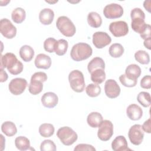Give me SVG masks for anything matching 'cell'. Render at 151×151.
Returning <instances> with one entry per match:
<instances>
[{"mask_svg":"<svg viewBox=\"0 0 151 151\" xmlns=\"http://www.w3.org/2000/svg\"><path fill=\"white\" fill-rule=\"evenodd\" d=\"M43 88V84L42 82L37 80H30L28 87L29 92L33 94L37 95L40 93Z\"/></svg>","mask_w":151,"mask_h":151,"instance_id":"obj_32","label":"cell"},{"mask_svg":"<svg viewBox=\"0 0 151 151\" xmlns=\"http://www.w3.org/2000/svg\"><path fill=\"white\" fill-rule=\"evenodd\" d=\"M103 14L106 18L109 19L118 18L123 15V8L119 4L111 3L104 8Z\"/></svg>","mask_w":151,"mask_h":151,"instance_id":"obj_9","label":"cell"},{"mask_svg":"<svg viewBox=\"0 0 151 151\" xmlns=\"http://www.w3.org/2000/svg\"><path fill=\"white\" fill-rule=\"evenodd\" d=\"M126 114L130 120L134 121L138 120L142 117L143 110L139 106L136 104H132L127 107L126 109Z\"/></svg>","mask_w":151,"mask_h":151,"instance_id":"obj_16","label":"cell"},{"mask_svg":"<svg viewBox=\"0 0 151 151\" xmlns=\"http://www.w3.org/2000/svg\"><path fill=\"white\" fill-rule=\"evenodd\" d=\"M93 53L90 45L85 42H79L73 45L70 52L71 58L76 61H81L88 58Z\"/></svg>","mask_w":151,"mask_h":151,"instance_id":"obj_2","label":"cell"},{"mask_svg":"<svg viewBox=\"0 0 151 151\" xmlns=\"http://www.w3.org/2000/svg\"><path fill=\"white\" fill-rule=\"evenodd\" d=\"M86 94L91 97H96L101 93V87L97 84H90L86 88Z\"/></svg>","mask_w":151,"mask_h":151,"instance_id":"obj_34","label":"cell"},{"mask_svg":"<svg viewBox=\"0 0 151 151\" xmlns=\"http://www.w3.org/2000/svg\"><path fill=\"white\" fill-rule=\"evenodd\" d=\"M68 42L64 39H60L57 41L55 44L54 52L58 55H63L66 53L68 49Z\"/></svg>","mask_w":151,"mask_h":151,"instance_id":"obj_30","label":"cell"},{"mask_svg":"<svg viewBox=\"0 0 151 151\" xmlns=\"http://www.w3.org/2000/svg\"><path fill=\"white\" fill-rule=\"evenodd\" d=\"M150 40H151V37L145 40L143 42L144 46L146 48H147L148 50H150Z\"/></svg>","mask_w":151,"mask_h":151,"instance_id":"obj_46","label":"cell"},{"mask_svg":"<svg viewBox=\"0 0 151 151\" xmlns=\"http://www.w3.org/2000/svg\"><path fill=\"white\" fill-rule=\"evenodd\" d=\"M91 74V80L95 84H101L106 79L104 70L98 68L94 70Z\"/></svg>","mask_w":151,"mask_h":151,"instance_id":"obj_28","label":"cell"},{"mask_svg":"<svg viewBox=\"0 0 151 151\" xmlns=\"http://www.w3.org/2000/svg\"><path fill=\"white\" fill-rule=\"evenodd\" d=\"M103 120V116L99 112H91L87 117V124L93 128L98 127Z\"/></svg>","mask_w":151,"mask_h":151,"instance_id":"obj_20","label":"cell"},{"mask_svg":"<svg viewBox=\"0 0 151 151\" xmlns=\"http://www.w3.org/2000/svg\"><path fill=\"white\" fill-rule=\"evenodd\" d=\"M41 151H55L56 146L51 140H45L40 145Z\"/></svg>","mask_w":151,"mask_h":151,"instance_id":"obj_38","label":"cell"},{"mask_svg":"<svg viewBox=\"0 0 151 151\" xmlns=\"http://www.w3.org/2000/svg\"><path fill=\"white\" fill-rule=\"evenodd\" d=\"M150 33H151V27L149 24H148L147 27L146 29L145 30V31L142 34H141L140 35L142 38H143V40H146L148 38L151 37H150Z\"/></svg>","mask_w":151,"mask_h":151,"instance_id":"obj_43","label":"cell"},{"mask_svg":"<svg viewBox=\"0 0 151 151\" xmlns=\"http://www.w3.org/2000/svg\"><path fill=\"white\" fill-rule=\"evenodd\" d=\"M74 151H95L96 149L91 145L88 144H84V143H81L77 145L75 148H74Z\"/></svg>","mask_w":151,"mask_h":151,"instance_id":"obj_40","label":"cell"},{"mask_svg":"<svg viewBox=\"0 0 151 151\" xmlns=\"http://www.w3.org/2000/svg\"><path fill=\"white\" fill-rule=\"evenodd\" d=\"M54 127L50 123H43L39 127V133L44 137H49L54 133Z\"/></svg>","mask_w":151,"mask_h":151,"instance_id":"obj_29","label":"cell"},{"mask_svg":"<svg viewBox=\"0 0 151 151\" xmlns=\"http://www.w3.org/2000/svg\"><path fill=\"white\" fill-rule=\"evenodd\" d=\"M97 136L102 141L109 140L113 134V124L108 120H103L99 126Z\"/></svg>","mask_w":151,"mask_h":151,"instance_id":"obj_6","label":"cell"},{"mask_svg":"<svg viewBox=\"0 0 151 151\" xmlns=\"http://www.w3.org/2000/svg\"><path fill=\"white\" fill-rule=\"evenodd\" d=\"M56 27L63 35L67 37H73L76 31L74 24L66 16H61L58 18L56 21Z\"/></svg>","mask_w":151,"mask_h":151,"instance_id":"obj_3","label":"cell"},{"mask_svg":"<svg viewBox=\"0 0 151 151\" xmlns=\"http://www.w3.org/2000/svg\"><path fill=\"white\" fill-rule=\"evenodd\" d=\"M111 148L114 151L130 150V149L128 148L127 140L123 136H118L113 140Z\"/></svg>","mask_w":151,"mask_h":151,"instance_id":"obj_18","label":"cell"},{"mask_svg":"<svg viewBox=\"0 0 151 151\" xmlns=\"http://www.w3.org/2000/svg\"><path fill=\"white\" fill-rule=\"evenodd\" d=\"M27 86V81L25 78H15L11 80L8 85L9 91L14 95L21 94Z\"/></svg>","mask_w":151,"mask_h":151,"instance_id":"obj_11","label":"cell"},{"mask_svg":"<svg viewBox=\"0 0 151 151\" xmlns=\"http://www.w3.org/2000/svg\"><path fill=\"white\" fill-rule=\"evenodd\" d=\"M26 18L25 11L20 7H18L14 9L11 14V18L12 21L17 24L22 23Z\"/></svg>","mask_w":151,"mask_h":151,"instance_id":"obj_26","label":"cell"},{"mask_svg":"<svg viewBox=\"0 0 151 151\" xmlns=\"http://www.w3.org/2000/svg\"><path fill=\"white\" fill-rule=\"evenodd\" d=\"M1 130L3 133L8 137L14 136L17 132V129L15 124L10 121L5 122L2 124Z\"/></svg>","mask_w":151,"mask_h":151,"instance_id":"obj_24","label":"cell"},{"mask_svg":"<svg viewBox=\"0 0 151 151\" xmlns=\"http://www.w3.org/2000/svg\"><path fill=\"white\" fill-rule=\"evenodd\" d=\"M138 102L144 107H148L150 105V95L146 91H141L139 93L137 97Z\"/></svg>","mask_w":151,"mask_h":151,"instance_id":"obj_35","label":"cell"},{"mask_svg":"<svg viewBox=\"0 0 151 151\" xmlns=\"http://www.w3.org/2000/svg\"><path fill=\"white\" fill-rule=\"evenodd\" d=\"M104 91L106 95L109 98L114 99L119 96L120 87L114 80L109 79L105 83Z\"/></svg>","mask_w":151,"mask_h":151,"instance_id":"obj_14","label":"cell"},{"mask_svg":"<svg viewBox=\"0 0 151 151\" xmlns=\"http://www.w3.org/2000/svg\"><path fill=\"white\" fill-rule=\"evenodd\" d=\"M150 123H151V121H150V119L149 118L146 121H145L143 123V125L142 126L143 131H145V132H146L147 133H151Z\"/></svg>","mask_w":151,"mask_h":151,"instance_id":"obj_42","label":"cell"},{"mask_svg":"<svg viewBox=\"0 0 151 151\" xmlns=\"http://www.w3.org/2000/svg\"><path fill=\"white\" fill-rule=\"evenodd\" d=\"M111 41V37L105 32L98 31L93 35V43L97 48H103L110 44Z\"/></svg>","mask_w":151,"mask_h":151,"instance_id":"obj_12","label":"cell"},{"mask_svg":"<svg viewBox=\"0 0 151 151\" xmlns=\"http://www.w3.org/2000/svg\"><path fill=\"white\" fill-rule=\"evenodd\" d=\"M31 80H37V81H39L43 83V82H45L47 81V76L44 72H41V71L36 72L34 74H33V75L31 76Z\"/></svg>","mask_w":151,"mask_h":151,"instance_id":"obj_39","label":"cell"},{"mask_svg":"<svg viewBox=\"0 0 151 151\" xmlns=\"http://www.w3.org/2000/svg\"><path fill=\"white\" fill-rule=\"evenodd\" d=\"M128 137L130 142L134 145L137 146L142 143L144 137V131L140 124H134L128 132Z\"/></svg>","mask_w":151,"mask_h":151,"instance_id":"obj_7","label":"cell"},{"mask_svg":"<svg viewBox=\"0 0 151 151\" xmlns=\"http://www.w3.org/2000/svg\"><path fill=\"white\" fill-rule=\"evenodd\" d=\"M41 103L47 108H53L57 106L58 98L57 94L53 92H47L41 97Z\"/></svg>","mask_w":151,"mask_h":151,"instance_id":"obj_15","label":"cell"},{"mask_svg":"<svg viewBox=\"0 0 151 151\" xmlns=\"http://www.w3.org/2000/svg\"><path fill=\"white\" fill-rule=\"evenodd\" d=\"M125 74L130 78L137 80L141 74V68L137 64H130L126 68Z\"/></svg>","mask_w":151,"mask_h":151,"instance_id":"obj_22","label":"cell"},{"mask_svg":"<svg viewBox=\"0 0 151 151\" xmlns=\"http://www.w3.org/2000/svg\"><path fill=\"white\" fill-rule=\"evenodd\" d=\"M140 86L143 88L150 89L151 88V77L150 75L144 76L140 81Z\"/></svg>","mask_w":151,"mask_h":151,"instance_id":"obj_41","label":"cell"},{"mask_svg":"<svg viewBox=\"0 0 151 151\" xmlns=\"http://www.w3.org/2000/svg\"><path fill=\"white\" fill-rule=\"evenodd\" d=\"M19 61L14 54L7 52L4 55H1V68H6L9 72Z\"/></svg>","mask_w":151,"mask_h":151,"instance_id":"obj_13","label":"cell"},{"mask_svg":"<svg viewBox=\"0 0 151 151\" xmlns=\"http://www.w3.org/2000/svg\"><path fill=\"white\" fill-rule=\"evenodd\" d=\"M98 68L104 70L105 63L101 58L94 57L88 63L87 65V70L90 73H91L94 70Z\"/></svg>","mask_w":151,"mask_h":151,"instance_id":"obj_25","label":"cell"},{"mask_svg":"<svg viewBox=\"0 0 151 151\" xmlns=\"http://www.w3.org/2000/svg\"><path fill=\"white\" fill-rule=\"evenodd\" d=\"M109 28L110 32L116 37L125 36L129 32L128 25L123 21L111 22Z\"/></svg>","mask_w":151,"mask_h":151,"instance_id":"obj_8","label":"cell"},{"mask_svg":"<svg viewBox=\"0 0 151 151\" xmlns=\"http://www.w3.org/2000/svg\"><path fill=\"white\" fill-rule=\"evenodd\" d=\"M15 145L18 150L24 151L29 149L30 142L27 137L21 136L15 138Z\"/></svg>","mask_w":151,"mask_h":151,"instance_id":"obj_27","label":"cell"},{"mask_svg":"<svg viewBox=\"0 0 151 151\" xmlns=\"http://www.w3.org/2000/svg\"><path fill=\"white\" fill-rule=\"evenodd\" d=\"M54 18V11L50 8L42 9L39 14V19L43 25H50L53 21Z\"/></svg>","mask_w":151,"mask_h":151,"instance_id":"obj_19","label":"cell"},{"mask_svg":"<svg viewBox=\"0 0 151 151\" xmlns=\"http://www.w3.org/2000/svg\"><path fill=\"white\" fill-rule=\"evenodd\" d=\"M87 22L90 27L97 28L101 26L102 19L97 12H91L87 15Z\"/></svg>","mask_w":151,"mask_h":151,"instance_id":"obj_23","label":"cell"},{"mask_svg":"<svg viewBox=\"0 0 151 151\" xmlns=\"http://www.w3.org/2000/svg\"><path fill=\"white\" fill-rule=\"evenodd\" d=\"M135 60L142 64H148L150 62L149 54L144 50H139L134 54Z\"/></svg>","mask_w":151,"mask_h":151,"instance_id":"obj_33","label":"cell"},{"mask_svg":"<svg viewBox=\"0 0 151 151\" xmlns=\"http://www.w3.org/2000/svg\"><path fill=\"white\" fill-rule=\"evenodd\" d=\"M19 56L25 62L31 61L34 56V51L31 46L24 45L19 50Z\"/></svg>","mask_w":151,"mask_h":151,"instance_id":"obj_21","label":"cell"},{"mask_svg":"<svg viewBox=\"0 0 151 151\" xmlns=\"http://www.w3.org/2000/svg\"><path fill=\"white\" fill-rule=\"evenodd\" d=\"M57 41L52 37L47 38L44 42V48L48 52H54L55 47V44Z\"/></svg>","mask_w":151,"mask_h":151,"instance_id":"obj_37","label":"cell"},{"mask_svg":"<svg viewBox=\"0 0 151 151\" xmlns=\"http://www.w3.org/2000/svg\"><path fill=\"white\" fill-rule=\"evenodd\" d=\"M119 80L124 86L127 87H134L137 83V80L130 78L128 77L125 74H122L119 77Z\"/></svg>","mask_w":151,"mask_h":151,"instance_id":"obj_36","label":"cell"},{"mask_svg":"<svg viewBox=\"0 0 151 151\" xmlns=\"http://www.w3.org/2000/svg\"><path fill=\"white\" fill-rule=\"evenodd\" d=\"M0 31L1 34L8 39H12L17 34V28L12 22L6 18L0 21Z\"/></svg>","mask_w":151,"mask_h":151,"instance_id":"obj_10","label":"cell"},{"mask_svg":"<svg viewBox=\"0 0 151 151\" xmlns=\"http://www.w3.org/2000/svg\"><path fill=\"white\" fill-rule=\"evenodd\" d=\"M57 136L61 143L65 146L73 145L78 138L76 132L68 126H64L60 128L57 132Z\"/></svg>","mask_w":151,"mask_h":151,"instance_id":"obj_5","label":"cell"},{"mask_svg":"<svg viewBox=\"0 0 151 151\" xmlns=\"http://www.w3.org/2000/svg\"><path fill=\"white\" fill-rule=\"evenodd\" d=\"M68 81L73 91L81 93L85 88V81L83 74L78 70L71 71L68 75Z\"/></svg>","mask_w":151,"mask_h":151,"instance_id":"obj_4","label":"cell"},{"mask_svg":"<svg viewBox=\"0 0 151 151\" xmlns=\"http://www.w3.org/2000/svg\"><path fill=\"white\" fill-rule=\"evenodd\" d=\"M34 63L37 68L47 70L51 67V59L45 54H39L36 56Z\"/></svg>","mask_w":151,"mask_h":151,"instance_id":"obj_17","label":"cell"},{"mask_svg":"<svg viewBox=\"0 0 151 151\" xmlns=\"http://www.w3.org/2000/svg\"><path fill=\"white\" fill-rule=\"evenodd\" d=\"M150 3L151 1L150 0L149 1H145L143 3V6L144 8L147 9V11L149 12H150Z\"/></svg>","mask_w":151,"mask_h":151,"instance_id":"obj_45","label":"cell"},{"mask_svg":"<svg viewBox=\"0 0 151 151\" xmlns=\"http://www.w3.org/2000/svg\"><path fill=\"white\" fill-rule=\"evenodd\" d=\"M8 79V74L5 72V71L4 70V69L1 68V80L0 81L1 83H3Z\"/></svg>","mask_w":151,"mask_h":151,"instance_id":"obj_44","label":"cell"},{"mask_svg":"<svg viewBox=\"0 0 151 151\" xmlns=\"http://www.w3.org/2000/svg\"><path fill=\"white\" fill-rule=\"evenodd\" d=\"M130 17L132 18V28L140 35L142 34L148 25L145 22V14L144 12L139 8H135L131 11Z\"/></svg>","mask_w":151,"mask_h":151,"instance_id":"obj_1","label":"cell"},{"mask_svg":"<svg viewBox=\"0 0 151 151\" xmlns=\"http://www.w3.org/2000/svg\"><path fill=\"white\" fill-rule=\"evenodd\" d=\"M109 52L111 57L113 58H119L121 57L124 52V48L119 43L113 44L109 49Z\"/></svg>","mask_w":151,"mask_h":151,"instance_id":"obj_31","label":"cell"}]
</instances>
